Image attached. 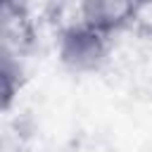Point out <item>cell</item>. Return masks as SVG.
<instances>
[{
    "label": "cell",
    "instance_id": "obj_4",
    "mask_svg": "<svg viewBox=\"0 0 152 152\" xmlns=\"http://www.w3.org/2000/svg\"><path fill=\"white\" fill-rule=\"evenodd\" d=\"M0 7H2V0H0Z\"/></svg>",
    "mask_w": 152,
    "mask_h": 152
},
{
    "label": "cell",
    "instance_id": "obj_3",
    "mask_svg": "<svg viewBox=\"0 0 152 152\" xmlns=\"http://www.w3.org/2000/svg\"><path fill=\"white\" fill-rule=\"evenodd\" d=\"M19 93V69L14 62L0 52V114L7 112Z\"/></svg>",
    "mask_w": 152,
    "mask_h": 152
},
{
    "label": "cell",
    "instance_id": "obj_1",
    "mask_svg": "<svg viewBox=\"0 0 152 152\" xmlns=\"http://www.w3.org/2000/svg\"><path fill=\"white\" fill-rule=\"evenodd\" d=\"M107 48H109L107 33L78 21L76 26L64 31L59 43V55L62 62L74 71H90L107 59Z\"/></svg>",
    "mask_w": 152,
    "mask_h": 152
},
{
    "label": "cell",
    "instance_id": "obj_2",
    "mask_svg": "<svg viewBox=\"0 0 152 152\" xmlns=\"http://www.w3.org/2000/svg\"><path fill=\"white\" fill-rule=\"evenodd\" d=\"M147 0H78V21L112 36L128 26Z\"/></svg>",
    "mask_w": 152,
    "mask_h": 152
}]
</instances>
